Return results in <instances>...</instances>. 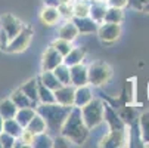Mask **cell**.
<instances>
[{
    "label": "cell",
    "instance_id": "cell-10",
    "mask_svg": "<svg viewBox=\"0 0 149 148\" xmlns=\"http://www.w3.org/2000/svg\"><path fill=\"white\" fill-rule=\"evenodd\" d=\"M62 62H63V56L53 46H49L45 51L43 56H41V71H53Z\"/></svg>",
    "mask_w": 149,
    "mask_h": 148
},
{
    "label": "cell",
    "instance_id": "cell-25",
    "mask_svg": "<svg viewBox=\"0 0 149 148\" xmlns=\"http://www.w3.org/2000/svg\"><path fill=\"white\" fill-rule=\"evenodd\" d=\"M36 114V108L33 107H25V108H18L16 114H15V119L16 121L22 126V128H27V124L31 121V119L34 117Z\"/></svg>",
    "mask_w": 149,
    "mask_h": 148
},
{
    "label": "cell",
    "instance_id": "cell-27",
    "mask_svg": "<svg viewBox=\"0 0 149 148\" xmlns=\"http://www.w3.org/2000/svg\"><path fill=\"white\" fill-rule=\"evenodd\" d=\"M22 130H24V128L16 121L15 117L5 119V121H3V132H6V133H9V135H12L15 138H19V135L22 133Z\"/></svg>",
    "mask_w": 149,
    "mask_h": 148
},
{
    "label": "cell",
    "instance_id": "cell-30",
    "mask_svg": "<svg viewBox=\"0 0 149 148\" xmlns=\"http://www.w3.org/2000/svg\"><path fill=\"white\" fill-rule=\"evenodd\" d=\"M53 102H55L53 90L38 81V104H53Z\"/></svg>",
    "mask_w": 149,
    "mask_h": 148
},
{
    "label": "cell",
    "instance_id": "cell-23",
    "mask_svg": "<svg viewBox=\"0 0 149 148\" xmlns=\"http://www.w3.org/2000/svg\"><path fill=\"white\" fill-rule=\"evenodd\" d=\"M118 116H120V119L127 124V126H130V124H133L136 120H137V113H136V110H134V107H133V104H125L124 107H121L118 111Z\"/></svg>",
    "mask_w": 149,
    "mask_h": 148
},
{
    "label": "cell",
    "instance_id": "cell-5",
    "mask_svg": "<svg viewBox=\"0 0 149 148\" xmlns=\"http://www.w3.org/2000/svg\"><path fill=\"white\" fill-rule=\"evenodd\" d=\"M130 144V130H108L99 141V147L105 148H121Z\"/></svg>",
    "mask_w": 149,
    "mask_h": 148
},
{
    "label": "cell",
    "instance_id": "cell-24",
    "mask_svg": "<svg viewBox=\"0 0 149 148\" xmlns=\"http://www.w3.org/2000/svg\"><path fill=\"white\" fill-rule=\"evenodd\" d=\"M40 83H43L46 88L52 89V90H56L58 88L62 86V83L58 80V77L53 74V71H41L40 77H37Z\"/></svg>",
    "mask_w": 149,
    "mask_h": 148
},
{
    "label": "cell",
    "instance_id": "cell-37",
    "mask_svg": "<svg viewBox=\"0 0 149 148\" xmlns=\"http://www.w3.org/2000/svg\"><path fill=\"white\" fill-rule=\"evenodd\" d=\"M15 136L6 133V132H0V145L3 148H13V144H15Z\"/></svg>",
    "mask_w": 149,
    "mask_h": 148
},
{
    "label": "cell",
    "instance_id": "cell-20",
    "mask_svg": "<svg viewBox=\"0 0 149 148\" xmlns=\"http://www.w3.org/2000/svg\"><path fill=\"white\" fill-rule=\"evenodd\" d=\"M27 130H30L33 135H38V133H43V132H47V126H46V121L45 119L41 117L37 111L34 114V117L31 119V121L27 124V128H24Z\"/></svg>",
    "mask_w": 149,
    "mask_h": 148
},
{
    "label": "cell",
    "instance_id": "cell-21",
    "mask_svg": "<svg viewBox=\"0 0 149 148\" xmlns=\"http://www.w3.org/2000/svg\"><path fill=\"white\" fill-rule=\"evenodd\" d=\"M137 121H139V136H140V141L145 142L146 145H149V110L142 113L137 117Z\"/></svg>",
    "mask_w": 149,
    "mask_h": 148
},
{
    "label": "cell",
    "instance_id": "cell-28",
    "mask_svg": "<svg viewBox=\"0 0 149 148\" xmlns=\"http://www.w3.org/2000/svg\"><path fill=\"white\" fill-rule=\"evenodd\" d=\"M123 19H124V12H123V9L108 6V9H106V13H105V18H103V22L121 24Z\"/></svg>",
    "mask_w": 149,
    "mask_h": 148
},
{
    "label": "cell",
    "instance_id": "cell-39",
    "mask_svg": "<svg viewBox=\"0 0 149 148\" xmlns=\"http://www.w3.org/2000/svg\"><path fill=\"white\" fill-rule=\"evenodd\" d=\"M148 0H129V3H127V6L134 9V11H139V12H143V8L146 5Z\"/></svg>",
    "mask_w": 149,
    "mask_h": 148
},
{
    "label": "cell",
    "instance_id": "cell-1",
    "mask_svg": "<svg viewBox=\"0 0 149 148\" xmlns=\"http://www.w3.org/2000/svg\"><path fill=\"white\" fill-rule=\"evenodd\" d=\"M59 133L63 135L65 138H68L72 142V145H83L87 141V138L90 135V129L84 124L83 117H81V111L78 107H72L70 110Z\"/></svg>",
    "mask_w": 149,
    "mask_h": 148
},
{
    "label": "cell",
    "instance_id": "cell-33",
    "mask_svg": "<svg viewBox=\"0 0 149 148\" xmlns=\"http://www.w3.org/2000/svg\"><path fill=\"white\" fill-rule=\"evenodd\" d=\"M50 46H53V48H55V49H56V51H58V52H59L62 56H65V55H67V53H68V52H70V51L74 48V46H72V41L63 40V39H59V37H58V39L53 41V43H52Z\"/></svg>",
    "mask_w": 149,
    "mask_h": 148
},
{
    "label": "cell",
    "instance_id": "cell-45",
    "mask_svg": "<svg viewBox=\"0 0 149 148\" xmlns=\"http://www.w3.org/2000/svg\"><path fill=\"white\" fill-rule=\"evenodd\" d=\"M72 0H61V3H71Z\"/></svg>",
    "mask_w": 149,
    "mask_h": 148
},
{
    "label": "cell",
    "instance_id": "cell-3",
    "mask_svg": "<svg viewBox=\"0 0 149 148\" xmlns=\"http://www.w3.org/2000/svg\"><path fill=\"white\" fill-rule=\"evenodd\" d=\"M81 117L84 124L87 126L90 130L99 128L103 123V101L97 98H92L86 105L80 108Z\"/></svg>",
    "mask_w": 149,
    "mask_h": 148
},
{
    "label": "cell",
    "instance_id": "cell-47",
    "mask_svg": "<svg viewBox=\"0 0 149 148\" xmlns=\"http://www.w3.org/2000/svg\"><path fill=\"white\" fill-rule=\"evenodd\" d=\"M102 2H106V0H102Z\"/></svg>",
    "mask_w": 149,
    "mask_h": 148
},
{
    "label": "cell",
    "instance_id": "cell-18",
    "mask_svg": "<svg viewBox=\"0 0 149 148\" xmlns=\"http://www.w3.org/2000/svg\"><path fill=\"white\" fill-rule=\"evenodd\" d=\"M19 89L22 90L34 104H38V79H37V77L30 79V80H28L27 83H24Z\"/></svg>",
    "mask_w": 149,
    "mask_h": 148
},
{
    "label": "cell",
    "instance_id": "cell-14",
    "mask_svg": "<svg viewBox=\"0 0 149 148\" xmlns=\"http://www.w3.org/2000/svg\"><path fill=\"white\" fill-rule=\"evenodd\" d=\"M72 22L75 24L78 34H93L97 31L99 24L95 22V21L90 16H84V18H71Z\"/></svg>",
    "mask_w": 149,
    "mask_h": 148
},
{
    "label": "cell",
    "instance_id": "cell-46",
    "mask_svg": "<svg viewBox=\"0 0 149 148\" xmlns=\"http://www.w3.org/2000/svg\"><path fill=\"white\" fill-rule=\"evenodd\" d=\"M148 101H149V83H148Z\"/></svg>",
    "mask_w": 149,
    "mask_h": 148
},
{
    "label": "cell",
    "instance_id": "cell-34",
    "mask_svg": "<svg viewBox=\"0 0 149 148\" xmlns=\"http://www.w3.org/2000/svg\"><path fill=\"white\" fill-rule=\"evenodd\" d=\"M134 95H136V84L134 80H127L124 88V98L125 104H134Z\"/></svg>",
    "mask_w": 149,
    "mask_h": 148
},
{
    "label": "cell",
    "instance_id": "cell-35",
    "mask_svg": "<svg viewBox=\"0 0 149 148\" xmlns=\"http://www.w3.org/2000/svg\"><path fill=\"white\" fill-rule=\"evenodd\" d=\"M71 145H72V142L61 133H56L53 136V147H56V148H70Z\"/></svg>",
    "mask_w": 149,
    "mask_h": 148
},
{
    "label": "cell",
    "instance_id": "cell-12",
    "mask_svg": "<svg viewBox=\"0 0 149 148\" xmlns=\"http://www.w3.org/2000/svg\"><path fill=\"white\" fill-rule=\"evenodd\" d=\"M70 79H71V84L74 88L78 86H84L89 84V77H87V67L83 64H75L72 67H70Z\"/></svg>",
    "mask_w": 149,
    "mask_h": 148
},
{
    "label": "cell",
    "instance_id": "cell-19",
    "mask_svg": "<svg viewBox=\"0 0 149 148\" xmlns=\"http://www.w3.org/2000/svg\"><path fill=\"white\" fill-rule=\"evenodd\" d=\"M84 56H86V51L83 48H72L65 56H63V64L72 67L75 64H81L84 61Z\"/></svg>",
    "mask_w": 149,
    "mask_h": 148
},
{
    "label": "cell",
    "instance_id": "cell-8",
    "mask_svg": "<svg viewBox=\"0 0 149 148\" xmlns=\"http://www.w3.org/2000/svg\"><path fill=\"white\" fill-rule=\"evenodd\" d=\"M103 121L106 124V128H108V130H124V129L129 128V126L120 119L117 110L114 107H111V105L105 104V102H103Z\"/></svg>",
    "mask_w": 149,
    "mask_h": 148
},
{
    "label": "cell",
    "instance_id": "cell-38",
    "mask_svg": "<svg viewBox=\"0 0 149 148\" xmlns=\"http://www.w3.org/2000/svg\"><path fill=\"white\" fill-rule=\"evenodd\" d=\"M34 136H36V135H33L30 130L24 129V130H22V133L19 135V138H18V139H19L21 142H22V145H24V147H33Z\"/></svg>",
    "mask_w": 149,
    "mask_h": 148
},
{
    "label": "cell",
    "instance_id": "cell-43",
    "mask_svg": "<svg viewBox=\"0 0 149 148\" xmlns=\"http://www.w3.org/2000/svg\"><path fill=\"white\" fill-rule=\"evenodd\" d=\"M3 121H5V119L0 116V132H3Z\"/></svg>",
    "mask_w": 149,
    "mask_h": 148
},
{
    "label": "cell",
    "instance_id": "cell-17",
    "mask_svg": "<svg viewBox=\"0 0 149 148\" xmlns=\"http://www.w3.org/2000/svg\"><path fill=\"white\" fill-rule=\"evenodd\" d=\"M59 19H61V15H59L58 8L45 6L43 9H41V12H40V21L45 25H55V24H58Z\"/></svg>",
    "mask_w": 149,
    "mask_h": 148
},
{
    "label": "cell",
    "instance_id": "cell-2",
    "mask_svg": "<svg viewBox=\"0 0 149 148\" xmlns=\"http://www.w3.org/2000/svg\"><path fill=\"white\" fill-rule=\"evenodd\" d=\"M71 108L72 107H63V105L53 102V104H37L36 111L45 119L46 126H47V132L56 135V133H59Z\"/></svg>",
    "mask_w": 149,
    "mask_h": 148
},
{
    "label": "cell",
    "instance_id": "cell-4",
    "mask_svg": "<svg viewBox=\"0 0 149 148\" xmlns=\"http://www.w3.org/2000/svg\"><path fill=\"white\" fill-rule=\"evenodd\" d=\"M87 77L90 86H105L112 77V68L106 62H92L87 67Z\"/></svg>",
    "mask_w": 149,
    "mask_h": 148
},
{
    "label": "cell",
    "instance_id": "cell-32",
    "mask_svg": "<svg viewBox=\"0 0 149 148\" xmlns=\"http://www.w3.org/2000/svg\"><path fill=\"white\" fill-rule=\"evenodd\" d=\"M53 74L58 77V80L62 83V84H71V79H70V67L65 65L62 62L59 64L55 70H53Z\"/></svg>",
    "mask_w": 149,
    "mask_h": 148
},
{
    "label": "cell",
    "instance_id": "cell-31",
    "mask_svg": "<svg viewBox=\"0 0 149 148\" xmlns=\"http://www.w3.org/2000/svg\"><path fill=\"white\" fill-rule=\"evenodd\" d=\"M33 147H36V148H52L53 147V138L47 132L38 133V135L34 136Z\"/></svg>",
    "mask_w": 149,
    "mask_h": 148
},
{
    "label": "cell",
    "instance_id": "cell-9",
    "mask_svg": "<svg viewBox=\"0 0 149 148\" xmlns=\"http://www.w3.org/2000/svg\"><path fill=\"white\" fill-rule=\"evenodd\" d=\"M24 27H25V24L22 21L18 19L13 15H10V13H5L0 18V28L5 30V33L9 36V39H13Z\"/></svg>",
    "mask_w": 149,
    "mask_h": 148
},
{
    "label": "cell",
    "instance_id": "cell-15",
    "mask_svg": "<svg viewBox=\"0 0 149 148\" xmlns=\"http://www.w3.org/2000/svg\"><path fill=\"white\" fill-rule=\"evenodd\" d=\"M92 98H93V92H92L90 84H84V86L75 88V92H74V107L81 108L83 105H86Z\"/></svg>",
    "mask_w": 149,
    "mask_h": 148
},
{
    "label": "cell",
    "instance_id": "cell-7",
    "mask_svg": "<svg viewBox=\"0 0 149 148\" xmlns=\"http://www.w3.org/2000/svg\"><path fill=\"white\" fill-rule=\"evenodd\" d=\"M97 36L102 43L112 45L121 36V24H112V22H100L97 27Z\"/></svg>",
    "mask_w": 149,
    "mask_h": 148
},
{
    "label": "cell",
    "instance_id": "cell-16",
    "mask_svg": "<svg viewBox=\"0 0 149 148\" xmlns=\"http://www.w3.org/2000/svg\"><path fill=\"white\" fill-rule=\"evenodd\" d=\"M78 36H80L78 30H77L75 24L72 22V19H65V22L59 27V31H58V37L59 39L68 40V41H74Z\"/></svg>",
    "mask_w": 149,
    "mask_h": 148
},
{
    "label": "cell",
    "instance_id": "cell-48",
    "mask_svg": "<svg viewBox=\"0 0 149 148\" xmlns=\"http://www.w3.org/2000/svg\"><path fill=\"white\" fill-rule=\"evenodd\" d=\"M0 148H2V145H0Z\"/></svg>",
    "mask_w": 149,
    "mask_h": 148
},
{
    "label": "cell",
    "instance_id": "cell-36",
    "mask_svg": "<svg viewBox=\"0 0 149 148\" xmlns=\"http://www.w3.org/2000/svg\"><path fill=\"white\" fill-rule=\"evenodd\" d=\"M59 15L63 19H71L72 18V2L71 3H61L58 6Z\"/></svg>",
    "mask_w": 149,
    "mask_h": 148
},
{
    "label": "cell",
    "instance_id": "cell-42",
    "mask_svg": "<svg viewBox=\"0 0 149 148\" xmlns=\"http://www.w3.org/2000/svg\"><path fill=\"white\" fill-rule=\"evenodd\" d=\"M45 6H49V8H58L61 5V0H43Z\"/></svg>",
    "mask_w": 149,
    "mask_h": 148
},
{
    "label": "cell",
    "instance_id": "cell-26",
    "mask_svg": "<svg viewBox=\"0 0 149 148\" xmlns=\"http://www.w3.org/2000/svg\"><path fill=\"white\" fill-rule=\"evenodd\" d=\"M89 0H72V18L89 16Z\"/></svg>",
    "mask_w": 149,
    "mask_h": 148
},
{
    "label": "cell",
    "instance_id": "cell-6",
    "mask_svg": "<svg viewBox=\"0 0 149 148\" xmlns=\"http://www.w3.org/2000/svg\"><path fill=\"white\" fill-rule=\"evenodd\" d=\"M33 34H34L33 28H31L30 25H25L13 39H10L6 52H10V53H21V52L27 51L28 46H30V43H31Z\"/></svg>",
    "mask_w": 149,
    "mask_h": 148
},
{
    "label": "cell",
    "instance_id": "cell-11",
    "mask_svg": "<svg viewBox=\"0 0 149 148\" xmlns=\"http://www.w3.org/2000/svg\"><path fill=\"white\" fill-rule=\"evenodd\" d=\"M74 92L75 88L72 84H62L61 88L53 90L55 93V102L63 107H74Z\"/></svg>",
    "mask_w": 149,
    "mask_h": 148
},
{
    "label": "cell",
    "instance_id": "cell-40",
    "mask_svg": "<svg viewBox=\"0 0 149 148\" xmlns=\"http://www.w3.org/2000/svg\"><path fill=\"white\" fill-rule=\"evenodd\" d=\"M9 41H10L9 36L5 33L3 28H0V51H6L9 46Z\"/></svg>",
    "mask_w": 149,
    "mask_h": 148
},
{
    "label": "cell",
    "instance_id": "cell-29",
    "mask_svg": "<svg viewBox=\"0 0 149 148\" xmlns=\"http://www.w3.org/2000/svg\"><path fill=\"white\" fill-rule=\"evenodd\" d=\"M16 111H18V107L12 102L10 98L0 101V116H2L3 119H12V117H15Z\"/></svg>",
    "mask_w": 149,
    "mask_h": 148
},
{
    "label": "cell",
    "instance_id": "cell-22",
    "mask_svg": "<svg viewBox=\"0 0 149 148\" xmlns=\"http://www.w3.org/2000/svg\"><path fill=\"white\" fill-rule=\"evenodd\" d=\"M10 99H12V102L16 105L18 108H25V107H33V108H36V107H37V104H34L21 89L13 90L12 95H10Z\"/></svg>",
    "mask_w": 149,
    "mask_h": 148
},
{
    "label": "cell",
    "instance_id": "cell-44",
    "mask_svg": "<svg viewBox=\"0 0 149 148\" xmlns=\"http://www.w3.org/2000/svg\"><path fill=\"white\" fill-rule=\"evenodd\" d=\"M143 12L149 13V0H148V2H146V5H145V8H143Z\"/></svg>",
    "mask_w": 149,
    "mask_h": 148
},
{
    "label": "cell",
    "instance_id": "cell-41",
    "mask_svg": "<svg viewBox=\"0 0 149 148\" xmlns=\"http://www.w3.org/2000/svg\"><path fill=\"white\" fill-rule=\"evenodd\" d=\"M127 3H129V0H106V5H108V6L120 8V9L127 8Z\"/></svg>",
    "mask_w": 149,
    "mask_h": 148
},
{
    "label": "cell",
    "instance_id": "cell-13",
    "mask_svg": "<svg viewBox=\"0 0 149 148\" xmlns=\"http://www.w3.org/2000/svg\"><path fill=\"white\" fill-rule=\"evenodd\" d=\"M89 2H90L89 16L95 21V22H97V24L103 22L106 9H108V5H106V2H102V0H89Z\"/></svg>",
    "mask_w": 149,
    "mask_h": 148
}]
</instances>
